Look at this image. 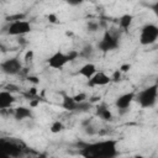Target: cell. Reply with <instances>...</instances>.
Returning <instances> with one entry per match:
<instances>
[{"instance_id":"obj_18","label":"cell","mask_w":158,"mask_h":158,"mask_svg":"<svg viewBox=\"0 0 158 158\" xmlns=\"http://www.w3.org/2000/svg\"><path fill=\"white\" fill-rule=\"evenodd\" d=\"M73 99L75 100V102H77V104H83V102H85V101H86L88 96H86V94H85V93H78L77 95H74V96H73Z\"/></svg>"},{"instance_id":"obj_3","label":"cell","mask_w":158,"mask_h":158,"mask_svg":"<svg viewBox=\"0 0 158 158\" xmlns=\"http://www.w3.org/2000/svg\"><path fill=\"white\" fill-rule=\"evenodd\" d=\"M158 38V27L153 23H148L142 27L139 33V42L141 44H152Z\"/></svg>"},{"instance_id":"obj_21","label":"cell","mask_w":158,"mask_h":158,"mask_svg":"<svg viewBox=\"0 0 158 158\" xmlns=\"http://www.w3.org/2000/svg\"><path fill=\"white\" fill-rule=\"evenodd\" d=\"M120 78H121V72L117 69L114 74H112V77H111V80H114V81H117V80H120Z\"/></svg>"},{"instance_id":"obj_17","label":"cell","mask_w":158,"mask_h":158,"mask_svg":"<svg viewBox=\"0 0 158 158\" xmlns=\"http://www.w3.org/2000/svg\"><path fill=\"white\" fill-rule=\"evenodd\" d=\"M63 128H64V125H63V122H60V121H54V122L51 125V127H49V130H51L52 133H59V132L63 131Z\"/></svg>"},{"instance_id":"obj_9","label":"cell","mask_w":158,"mask_h":158,"mask_svg":"<svg viewBox=\"0 0 158 158\" xmlns=\"http://www.w3.org/2000/svg\"><path fill=\"white\" fill-rule=\"evenodd\" d=\"M135 98H136L135 93H126V94L120 95L117 98V100H116V107L120 111H126L131 106V104L135 100Z\"/></svg>"},{"instance_id":"obj_6","label":"cell","mask_w":158,"mask_h":158,"mask_svg":"<svg viewBox=\"0 0 158 158\" xmlns=\"http://www.w3.org/2000/svg\"><path fill=\"white\" fill-rule=\"evenodd\" d=\"M0 148H1L2 153L7 154L9 157H17L22 152L21 144H19L17 142H14V141H7V139L0 141Z\"/></svg>"},{"instance_id":"obj_19","label":"cell","mask_w":158,"mask_h":158,"mask_svg":"<svg viewBox=\"0 0 158 158\" xmlns=\"http://www.w3.org/2000/svg\"><path fill=\"white\" fill-rule=\"evenodd\" d=\"M88 28H89V31H96V30L99 28V25H98V22L90 21V22L88 23Z\"/></svg>"},{"instance_id":"obj_10","label":"cell","mask_w":158,"mask_h":158,"mask_svg":"<svg viewBox=\"0 0 158 158\" xmlns=\"http://www.w3.org/2000/svg\"><path fill=\"white\" fill-rule=\"evenodd\" d=\"M110 81H111V77L106 75L104 72H98L89 80V84L93 86H104V85H107Z\"/></svg>"},{"instance_id":"obj_4","label":"cell","mask_w":158,"mask_h":158,"mask_svg":"<svg viewBox=\"0 0 158 158\" xmlns=\"http://www.w3.org/2000/svg\"><path fill=\"white\" fill-rule=\"evenodd\" d=\"M30 31H31V23L23 19L10 22V25L7 27V33L10 36H20L21 37V36L28 33Z\"/></svg>"},{"instance_id":"obj_15","label":"cell","mask_w":158,"mask_h":158,"mask_svg":"<svg viewBox=\"0 0 158 158\" xmlns=\"http://www.w3.org/2000/svg\"><path fill=\"white\" fill-rule=\"evenodd\" d=\"M62 105L67 110H75L77 107H79V104L75 102V100L73 99V96H64Z\"/></svg>"},{"instance_id":"obj_12","label":"cell","mask_w":158,"mask_h":158,"mask_svg":"<svg viewBox=\"0 0 158 158\" xmlns=\"http://www.w3.org/2000/svg\"><path fill=\"white\" fill-rule=\"evenodd\" d=\"M96 73H98V72H96V67H95L93 63H86V64H84V65L79 69V74H80L81 77L89 79V80H90Z\"/></svg>"},{"instance_id":"obj_20","label":"cell","mask_w":158,"mask_h":158,"mask_svg":"<svg viewBox=\"0 0 158 158\" xmlns=\"http://www.w3.org/2000/svg\"><path fill=\"white\" fill-rule=\"evenodd\" d=\"M33 58V51H27L26 54H25V60L26 62H31Z\"/></svg>"},{"instance_id":"obj_16","label":"cell","mask_w":158,"mask_h":158,"mask_svg":"<svg viewBox=\"0 0 158 158\" xmlns=\"http://www.w3.org/2000/svg\"><path fill=\"white\" fill-rule=\"evenodd\" d=\"M132 20H133V17H132L131 15H128V14H127V15H123V16L120 17V20H118V25H120L121 28L127 30V28L131 26Z\"/></svg>"},{"instance_id":"obj_11","label":"cell","mask_w":158,"mask_h":158,"mask_svg":"<svg viewBox=\"0 0 158 158\" xmlns=\"http://www.w3.org/2000/svg\"><path fill=\"white\" fill-rule=\"evenodd\" d=\"M15 101V98L12 95V93L7 91V90H2L0 93V109L4 111V110H7Z\"/></svg>"},{"instance_id":"obj_14","label":"cell","mask_w":158,"mask_h":158,"mask_svg":"<svg viewBox=\"0 0 158 158\" xmlns=\"http://www.w3.org/2000/svg\"><path fill=\"white\" fill-rule=\"evenodd\" d=\"M96 114H98V116H99L101 120H105V121H109V120L112 118V114H111V111H110L105 105H100V106H98V109H96Z\"/></svg>"},{"instance_id":"obj_5","label":"cell","mask_w":158,"mask_h":158,"mask_svg":"<svg viewBox=\"0 0 158 158\" xmlns=\"http://www.w3.org/2000/svg\"><path fill=\"white\" fill-rule=\"evenodd\" d=\"M73 57H75V54L74 56H69V54H65V53H62V52H56L54 54H52L48 58V65L51 68H53V69H60L69 60H72Z\"/></svg>"},{"instance_id":"obj_22","label":"cell","mask_w":158,"mask_h":158,"mask_svg":"<svg viewBox=\"0 0 158 158\" xmlns=\"http://www.w3.org/2000/svg\"><path fill=\"white\" fill-rule=\"evenodd\" d=\"M121 73H125V72H128L130 70V64H123V65H121V68L118 69Z\"/></svg>"},{"instance_id":"obj_13","label":"cell","mask_w":158,"mask_h":158,"mask_svg":"<svg viewBox=\"0 0 158 158\" xmlns=\"http://www.w3.org/2000/svg\"><path fill=\"white\" fill-rule=\"evenodd\" d=\"M14 116L16 120H25V118H28L31 117V110L27 109V107H16L14 110Z\"/></svg>"},{"instance_id":"obj_8","label":"cell","mask_w":158,"mask_h":158,"mask_svg":"<svg viewBox=\"0 0 158 158\" xmlns=\"http://www.w3.org/2000/svg\"><path fill=\"white\" fill-rule=\"evenodd\" d=\"M1 69H2L4 73L14 75V74H17V73L21 72L22 64L19 60V58H9V59H6L1 63Z\"/></svg>"},{"instance_id":"obj_2","label":"cell","mask_w":158,"mask_h":158,"mask_svg":"<svg viewBox=\"0 0 158 158\" xmlns=\"http://www.w3.org/2000/svg\"><path fill=\"white\" fill-rule=\"evenodd\" d=\"M135 99L138 101V104L142 107L153 106L158 99V85H152V86H148V88L141 90L136 95Z\"/></svg>"},{"instance_id":"obj_1","label":"cell","mask_w":158,"mask_h":158,"mask_svg":"<svg viewBox=\"0 0 158 158\" xmlns=\"http://www.w3.org/2000/svg\"><path fill=\"white\" fill-rule=\"evenodd\" d=\"M117 153L116 141L107 139L85 146L80 154L84 158H114Z\"/></svg>"},{"instance_id":"obj_24","label":"cell","mask_w":158,"mask_h":158,"mask_svg":"<svg viewBox=\"0 0 158 158\" xmlns=\"http://www.w3.org/2000/svg\"><path fill=\"white\" fill-rule=\"evenodd\" d=\"M48 19H49V21H51V22H56V20H57V17H56L54 15H49V16H48Z\"/></svg>"},{"instance_id":"obj_25","label":"cell","mask_w":158,"mask_h":158,"mask_svg":"<svg viewBox=\"0 0 158 158\" xmlns=\"http://www.w3.org/2000/svg\"><path fill=\"white\" fill-rule=\"evenodd\" d=\"M135 158H143V157H142V156H136Z\"/></svg>"},{"instance_id":"obj_7","label":"cell","mask_w":158,"mask_h":158,"mask_svg":"<svg viewBox=\"0 0 158 158\" xmlns=\"http://www.w3.org/2000/svg\"><path fill=\"white\" fill-rule=\"evenodd\" d=\"M117 46H118V37L110 31H107L99 42V48L101 51H111L115 49Z\"/></svg>"},{"instance_id":"obj_23","label":"cell","mask_w":158,"mask_h":158,"mask_svg":"<svg viewBox=\"0 0 158 158\" xmlns=\"http://www.w3.org/2000/svg\"><path fill=\"white\" fill-rule=\"evenodd\" d=\"M152 10H153V12L156 14V16L158 17V2L153 4V6H152Z\"/></svg>"}]
</instances>
